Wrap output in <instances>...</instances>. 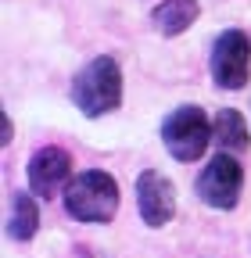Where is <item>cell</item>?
<instances>
[{"mask_svg":"<svg viewBox=\"0 0 251 258\" xmlns=\"http://www.w3.org/2000/svg\"><path fill=\"white\" fill-rule=\"evenodd\" d=\"M72 101L86 118H101L122 104V72L115 57H93L72 83Z\"/></svg>","mask_w":251,"mask_h":258,"instance_id":"obj_1","label":"cell"},{"mask_svg":"<svg viewBox=\"0 0 251 258\" xmlns=\"http://www.w3.org/2000/svg\"><path fill=\"white\" fill-rule=\"evenodd\" d=\"M65 208L79 222H108L118 212V183L101 169L79 172L65 186Z\"/></svg>","mask_w":251,"mask_h":258,"instance_id":"obj_2","label":"cell"},{"mask_svg":"<svg viewBox=\"0 0 251 258\" xmlns=\"http://www.w3.org/2000/svg\"><path fill=\"white\" fill-rule=\"evenodd\" d=\"M162 140H165V147L172 151V158H179V161H198V158L205 154L208 140H212V125H208V118H205L201 108L183 104V108H176V111L165 118Z\"/></svg>","mask_w":251,"mask_h":258,"instance_id":"obj_3","label":"cell"},{"mask_svg":"<svg viewBox=\"0 0 251 258\" xmlns=\"http://www.w3.org/2000/svg\"><path fill=\"white\" fill-rule=\"evenodd\" d=\"M251 72V40L240 29H230L215 40L212 50V76L223 90H240Z\"/></svg>","mask_w":251,"mask_h":258,"instance_id":"obj_4","label":"cell"},{"mask_svg":"<svg viewBox=\"0 0 251 258\" xmlns=\"http://www.w3.org/2000/svg\"><path fill=\"white\" fill-rule=\"evenodd\" d=\"M240 186H244V169L223 151H219L205 165V172L198 176V194H201V201L208 208H233L237 198H240Z\"/></svg>","mask_w":251,"mask_h":258,"instance_id":"obj_5","label":"cell"},{"mask_svg":"<svg viewBox=\"0 0 251 258\" xmlns=\"http://www.w3.org/2000/svg\"><path fill=\"white\" fill-rule=\"evenodd\" d=\"M137 205H140V219L158 230V226L172 222V215H176V190L162 172L144 169L137 179Z\"/></svg>","mask_w":251,"mask_h":258,"instance_id":"obj_6","label":"cell"},{"mask_svg":"<svg viewBox=\"0 0 251 258\" xmlns=\"http://www.w3.org/2000/svg\"><path fill=\"white\" fill-rule=\"evenodd\" d=\"M69 172H72L69 151L40 147L33 154V161H29V186H33V194H40V198H54V194L61 190V183L69 179Z\"/></svg>","mask_w":251,"mask_h":258,"instance_id":"obj_7","label":"cell"},{"mask_svg":"<svg viewBox=\"0 0 251 258\" xmlns=\"http://www.w3.org/2000/svg\"><path fill=\"white\" fill-rule=\"evenodd\" d=\"M198 0H165V4L154 8V29L165 32V36H179L183 29H191L198 18Z\"/></svg>","mask_w":251,"mask_h":258,"instance_id":"obj_8","label":"cell"},{"mask_svg":"<svg viewBox=\"0 0 251 258\" xmlns=\"http://www.w3.org/2000/svg\"><path fill=\"white\" fill-rule=\"evenodd\" d=\"M212 140L223 151H244L247 147V122L240 118V111L223 108L212 122Z\"/></svg>","mask_w":251,"mask_h":258,"instance_id":"obj_9","label":"cell"},{"mask_svg":"<svg viewBox=\"0 0 251 258\" xmlns=\"http://www.w3.org/2000/svg\"><path fill=\"white\" fill-rule=\"evenodd\" d=\"M40 226V212H36V201L29 198V194H18V198L11 201V215H8V233L15 240H29L36 233Z\"/></svg>","mask_w":251,"mask_h":258,"instance_id":"obj_10","label":"cell"},{"mask_svg":"<svg viewBox=\"0 0 251 258\" xmlns=\"http://www.w3.org/2000/svg\"><path fill=\"white\" fill-rule=\"evenodd\" d=\"M0 122H4V137H0V144H11V133H15V129H11V118H8V111L0 115Z\"/></svg>","mask_w":251,"mask_h":258,"instance_id":"obj_11","label":"cell"}]
</instances>
